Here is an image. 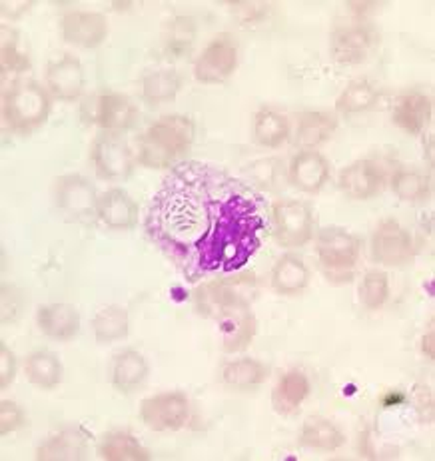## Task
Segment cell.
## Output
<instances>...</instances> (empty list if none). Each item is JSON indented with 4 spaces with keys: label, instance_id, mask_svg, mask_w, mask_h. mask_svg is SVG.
<instances>
[{
    "label": "cell",
    "instance_id": "cell-1",
    "mask_svg": "<svg viewBox=\"0 0 435 461\" xmlns=\"http://www.w3.org/2000/svg\"><path fill=\"white\" fill-rule=\"evenodd\" d=\"M146 232L188 282L226 280L272 234L266 200L249 184L206 162H182L162 180Z\"/></svg>",
    "mask_w": 435,
    "mask_h": 461
},
{
    "label": "cell",
    "instance_id": "cell-2",
    "mask_svg": "<svg viewBox=\"0 0 435 461\" xmlns=\"http://www.w3.org/2000/svg\"><path fill=\"white\" fill-rule=\"evenodd\" d=\"M194 122L188 116L168 114L146 128L138 140V164L146 168H172L192 149Z\"/></svg>",
    "mask_w": 435,
    "mask_h": 461
},
{
    "label": "cell",
    "instance_id": "cell-3",
    "mask_svg": "<svg viewBox=\"0 0 435 461\" xmlns=\"http://www.w3.org/2000/svg\"><path fill=\"white\" fill-rule=\"evenodd\" d=\"M50 110L49 90L34 80H18L5 95V122L18 134H31L42 126L49 120Z\"/></svg>",
    "mask_w": 435,
    "mask_h": 461
},
{
    "label": "cell",
    "instance_id": "cell-4",
    "mask_svg": "<svg viewBox=\"0 0 435 461\" xmlns=\"http://www.w3.org/2000/svg\"><path fill=\"white\" fill-rule=\"evenodd\" d=\"M362 252V240L344 228L330 226L318 232L316 254L331 282H349Z\"/></svg>",
    "mask_w": 435,
    "mask_h": 461
},
{
    "label": "cell",
    "instance_id": "cell-5",
    "mask_svg": "<svg viewBox=\"0 0 435 461\" xmlns=\"http://www.w3.org/2000/svg\"><path fill=\"white\" fill-rule=\"evenodd\" d=\"M272 236L282 248H304L313 238V212L294 198L276 200L270 210Z\"/></svg>",
    "mask_w": 435,
    "mask_h": 461
},
{
    "label": "cell",
    "instance_id": "cell-6",
    "mask_svg": "<svg viewBox=\"0 0 435 461\" xmlns=\"http://www.w3.org/2000/svg\"><path fill=\"white\" fill-rule=\"evenodd\" d=\"M90 160L102 180H126L132 176L136 168V156L118 132L96 136L90 149Z\"/></svg>",
    "mask_w": 435,
    "mask_h": 461
},
{
    "label": "cell",
    "instance_id": "cell-7",
    "mask_svg": "<svg viewBox=\"0 0 435 461\" xmlns=\"http://www.w3.org/2000/svg\"><path fill=\"white\" fill-rule=\"evenodd\" d=\"M218 321L220 334H222V349L226 354H238L252 344V339L258 331V324L252 310H249L248 302L240 298L232 303H226L220 308L214 316Z\"/></svg>",
    "mask_w": 435,
    "mask_h": 461
},
{
    "label": "cell",
    "instance_id": "cell-8",
    "mask_svg": "<svg viewBox=\"0 0 435 461\" xmlns=\"http://www.w3.org/2000/svg\"><path fill=\"white\" fill-rule=\"evenodd\" d=\"M85 118L106 132L131 131L138 120V108L131 98L118 92H102L85 104Z\"/></svg>",
    "mask_w": 435,
    "mask_h": 461
},
{
    "label": "cell",
    "instance_id": "cell-9",
    "mask_svg": "<svg viewBox=\"0 0 435 461\" xmlns=\"http://www.w3.org/2000/svg\"><path fill=\"white\" fill-rule=\"evenodd\" d=\"M190 402L180 392L156 393L140 403V420L154 431H176L186 426Z\"/></svg>",
    "mask_w": 435,
    "mask_h": 461
},
{
    "label": "cell",
    "instance_id": "cell-10",
    "mask_svg": "<svg viewBox=\"0 0 435 461\" xmlns=\"http://www.w3.org/2000/svg\"><path fill=\"white\" fill-rule=\"evenodd\" d=\"M236 67L238 44L230 34H218L194 64V77L202 85H220L234 75Z\"/></svg>",
    "mask_w": 435,
    "mask_h": 461
},
{
    "label": "cell",
    "instance_id": "cell-11",
    "mask_svg": "<svg viewBox=\"0 0 435 461\" xmlns=\"http://www.w3.org/2000/svg\"><path fill=\"white\" fill-rule=\"evenodd\" d=\"M54 196H57V206L62 210V214L70 220L88 222L92 218H98L96 190L80 174L60 176L54 184Z\"/></svg>",
    "mask_w": 435,
    "mask_h": 461
},
{
    "label": "cell",
    "instance_id": "cell-12",
    "mask_svg": "<svg viewBox=\"0 0 435 461\" xmlns=\"http://www.w3.org/2000/svg\"><path fill=\"white\" fill-rule=\"evenodd\" d=\"M413 238L394 218H385L374 230L372 258L384 266H405L413 260Z\"/></svg>",
    "mask_w": 435,
    "mask_h": 461
},
{
    "label": "cell",
    "instance_id": "cell-13",
    "mask_svg": "<svg viewBox=\"0 0 435 461\" xmlns=\"http://www.w3.org/2000/svg\"><path fill=\"white\" fill-rule=\"evenodd\" d=\"M85 68L72 54H62L60 59L52 60L46 68V88L62 103L78 100L85 92Z\"/></svg>",
    "mask_w": 435,
    "mask_h": 461
},
{
    "label": "cell",
    "instance_id": "cell-14",
    "mask_svg": "<svg viewBox=\"0 0 435 461\" xmlns=\"http://www.w3.org/2000/svg\"><path fill=\"white\" fill-rule=\"evenodd\" d=\"M62 41L80 46V49H96L108 36V21L100 13L74 11L60 21Z\"/></svg>",
    "mask_w": 435,
    "mask_h": 461
},
{
    "label": "cell",
    "instance_id": "cell-15",
    "mask_svg": "<svg viewBox=\"0 0 435 461\" xmlns=\"http://www.w3.org/2000/svg\"><path fill=\"white\" fill-rule=\"evenodd\" d=\"M377 42L376 32L364 24H351L331 34V57L340 64L364 62Z\"/></svg>",
    "mask_w": 435,
    "mask_h": 461
},
{
    "label": "cell",
    "instance_id": "cell-16",
    "mask_svg": "<svg viewBox=\"0 0 435 461\" xmlns=\"http://www.w3.org/2000/svg\"><path fill=\"white\" fill-rule=\"evenodd\" d=\"M340 190L351 200H369L384 186V172L372 160H358L340 172Z\"/></svg>",
    "mask_w": 435,
    "mask_h": 461
},
{
    "label": "cell",
    "instance_id": "cell-17",
    "mask_svg": "<svg viewBox=\"0 0 435 461\" xmlns=\"http://www.w3.org/2000/svg\"><path fill=\"white\" fill-rule=\"evenodd\" d=\"M330 162L316 150H302L292 158L288 176L295 188L305 194H318L330 180Z\"/></svg>",
    "mask_w": 435,
    "mask_h": 461
},
{
    "label": "cell",
    "instance_id": "cell-18",
    "mask_svg": "<svg viewBox=\"0 0 435 461\" xmlns=\"http://www.w3.org/2000/svg\"><path fill=\"white\" fill-rule=\"evenodd\" d=\"M98 220L110 230H132L138 222V204L122 188H110L98 196Z\"/></svg>",
    "mask_w": 435,
    "mask_h": 461
},
{
    "label": "cell",
    "instance_id": "cell-19",
    "mask_svg": "<svg viewBox=\"0 0 435 461\" xmlns=\"http://www.w3.org/2000/svg\"><path fill=\"white\" fill-rule=\"evenodd\" d=\"M36 321L44 336L59 342H70L80 330V313L70 303H49L41 306L36 313Z\"/></svg>",
    "mask_w": 435,
    "mask_h": 461
},
{
    "label": "cell",
    "instance_id": "cell-20",
    "mask_svg": "<svg viewBox=\"0 0 435 461\" xmlns=\"http://www.w3.org/2000/svg\"><path fill=\"white\" fill-rule=\"evenodd\" d=\"M392 118L403 132L420 136L431 120V100L421 92H405L397 98Z\"/></svg>",
    "mask_w": 435,
    "mask_h": 461
},
{
    "label": "cell",
    "instance_id": "cell-21",
    "mask_svg": "<svg viewBox=\"0 0 435 461\" xmlns=\"http://www.w3.org/2000/svg\"><path fill=\"white\" fill-rule=\"evenodd\" d=\"M88 454V433L82 428L62 429L36 451V459H85Z\"/></svg>",
    "mask_w": 435,
    "mask_h": 461
},
{
    "label": "cell",
    "instance_id": "cell-22",
    "mask_svg": "<svg viewBox=\"0 0 435 461\" xmlns=\"http://www.w3.org/2000/svg\"><path fill=\"white\" fill-rule=\"evenodd\" d=\"M310 270L300 256L284 254L274 264L272 270V288L282 296H298L308 288Z\"/></svg>",
    "mask_w": 435,
    "mask_h": 461
},
{
    "label": "cell",
    "instance_id": "cell-23",
    "mask_svg": "<svg viewBox=\"0 0 435 461\" xmlns=\"http://www.w3.org/2000/svg\"><path fill=\"white\" fill-rule=\"evenodd\" d=\"M310 395V380L308 375L292 370L284 374L280 380H277L274 393H272V403L274 410L282 416H292V413L302 408V403L308 400Z\"/></svg>",
    "mask_w": 435,
    "mask_h": 461
},
{
    "label": "cell",
    "instance_id": "cell-24",
    "mask_svg": "<svg viewBox=\"0 0 435 461\" xmlns=\"http://www.w3.org/2000/svg\"><path fill=\"white\" fill-rule=\"evenodd\" d=\"M338 128V120L320 110H310V113L300 114L298 131H295V144L302 150H316L318 146L326 144L334 136Z\"/></svg>",
    "mask_w": 435,
    "mask_h": 461
},
{
    "label": "cell",
    "instance_id": "cell-25",
    "mask_svg": "<svg viewBox=\"0 0 435 461\" xmlns=\"http://www.w3.org/2000/svg\"><path fill=\"white\" fill-rule=\"evenodd\" d=\"M148 377L146 357L136 349H124L114 357L113 364V384L118 392L132 393Z\"/></svg>",
    "mask_w": 435,
    "mask_h": 461
},
{
    "label": "cell",
    "instance_id": "cell-26",
    "mask_svg": "<svg viewBox=\"0 0 435 461\" xmlns=\"http://www.w3.org/2000/svg\"><path fill=\"white\" fill-rule=\"evenodd\" d=\"M302 446L316 451H338L346 444V436L334 421L326 418H308L300 431Z\"/></svg>",
    "mask_w": 435,
    "mask_h": 461
},
{
    "label": "cell",
    "instance_id": "cell-27",
    "mask_svg": "<svg viewBox=\"0 0 435 461\" xmlns=\"http://www.w3.org/2000/svg\"><path fill=\"white\" fill-rule=\"evenodd\" d=\"M267 374H270V370H267V366L262 364L260 359L242 357L236 359V362H230L224 370H222V382L228 387H232V390L246 392L262 385Z\"/></svg>",
    "mask_w": 435,
    "mask_h": 461
},
{
    "label": "cell",
    "instance_id": "cell-28",
    "mask_svg": "<svg viewBox=\"0 0 435 461\" xmlns=\"http://www.w3.org/2000/svg\"><path fill=\"white\" fill-rule=\"evenodd\" d=\"M290 136V120L274 108L258 110L254 116V140L264 149H277Z\"/></svg>",
    "mask_w": 435,
    "mask_h": 461
},
{
    "label": "cell",
    "instance_id": "cell-29",
    "mask_svg": "<svg viewBox=\"0 0 435 461\" xmlns=\"http://www.w3.org/2000/svg\"><path fill=\"white\" fill-rule=\"evenodd\" d=\"M24 374H26V380H29L32 385L49 392V390H54V387H57L62 380V364L52 352L39 349V352H34L26 357Z\"/></svg>",
    "mask_w": 435,
    "mask_h": 461
},
{
    "label": "cell",
    "instance_id": "cell-30",
    "mask_svg": "<svg viewBox=\"0 0 435 461\" xmlns=\"http://www.w3.org/2000/svg\"><path fill=\"white\" fill-rule=\"evenodd\" d=\"M92 330L98 344H113L118 339H124L131 330V320L128 312L120 306L102 308L95 320H92Z\"/></svg>",
    "mask_w": 435,
    "mask_h": 461
},
{
    "label": "cell",
    "instance_id": "cell-31",
    "mask_svg": "<svg viewBox=\"0 0 435 461\" xmlns=\"http://www.w3.org/2000/svg\"><path fill=\"white\" fill-rule=\"evenodd\" d=\"M98 454L106 461H146L150 459L148 449L138 444V439L131 433L114 431L104 436L100 441Z\"/></svg>",
    "mask_w": 435,
    "mask_h": 461
},
{
    "label": "cell",
    "instance_id": "cell-32",
    "mask_svg": "<svg viewBox=\"0 0 435 461\" xmlns=\"http://www.w3.org/2000/svg\"><path fill=\"white\" fill-rule=\"evenodd\" d=\"M182 88V77L176 70H156L148 72L142 80V98L148 104L170 103Z\"/></svg>",
    "mask_w": 435,
    "mask_h": 461
},
{
    "label": "cell",
    "instance_id": "cell-33",
    "mask_svg": "<svg viewBox=\"0 0 435 461\" xmlns=\"http://www.w3.org/2000/svg\"><path fill=\"white\" fill-rule=\"evenodd\" d=\"M377 98L379 95L374 85H369L367 80H356L338 96L336 108L341 114H359L374 108Z\"/></svg>",
    "mask_w": 435,
    "mask_h": 461
},
{
    "label": "cell",
    "instance_id": "cell-34",
    "mask_svg": "<svg viewBox=\"0 0 435 461\" xmlns=\"http://www.w3.org/2000/svg\"><path fill=\"white\" fill-rule=\"evenodd\" d=\"M392 192L403 202H421L430 196L431 182L418 170H397L392 178Z\"/></svg>",
    "mask_w": 435,
    "mask_h": 461
},
{
    "label": "cell",
    "instance_id": "cell-35",
    "mask_svg": "<svg viewBox=\"0 0 435 461\" xmlns=\"http://www.w3.org/2000/svg\"><path fill=\"white\" fill-rule=\"evenodd\" d=\"M194 41H196V23L190 16H176L166 26V36H164V44L166 50L172 57H182L186 54Z\"/></svg>",
    "mask_w": 435,
    "mask_h": 461
},
{
    "label": "cell",
    "instance_id": "cell-36",
    "mask_svg": "<svg viewBox=\"0 0 435 461\" xmlns=\"http://www.w3.org/2000/svg\"><path fill=\"white\" fill-rule=\"evenodd\" d=\"M390 298V278L382 270H369L359 284V302L367 310H379Z\"/></svg>",
    "mask_w": 435,
    "mask_h": 461
},
{
    "label": "cell",
    "instance_id": "cell-37",
    "mask_svg": "<svg viewBox=\"0 0 435 461\" xmlns=\"http://www.w3.org/2000/svg\"><path fill=\"white\" fill-rule=\"evenodd\" d=\"M0 68H3V75L8 72H26L31 68V59L29 54L21 50L18 46V39L14 31H8V26H3V49H0Z\"/></svg>",
    "mask_w": 435,
    "mask_h": 461
},
{
    "label": "cell",
    "instance_id": "cell-38",
    "mask_svg": "<svg viewBox=\"0 0 435 461\" xmlns=\"http://www.w3.org/2000/svg\"><path fill=\"white\" fill-rule=\"evenodd\" d=\"M26 416L24 410L16 402L3 400L0 402V436H8L24 426Z\"/></svg>",
    "mask_w": 435,
    "mask_h": 461
},
{
    "label": "cell",
    "instance_id": "cell-39",
    "mask_svg": "<svg viewBox=\"0 0 435 461\" xmlns=\"http://www.w3.org/2000/svg\"><path fill=\"white\" fill-rule=\"evenodd\" d=\"M16 375V359L14 354L3 342L0 344V390H6L14 382Z\"/></svg>",
    "mask_w": 435,
    "mask_h": 461
},
{
    "label": "cell",
    "instance_id": "cell-40",
    "mask_svg": "<svg viewBox=\"0 0 435 461\" xmlns=\"http://www.w3.org/2000/svg\"><path fill=\"white\" fill-rule=\"evenodd\" d=\"M230 6L234 8L240 23L244 24L258 23L266 14V5L262 3H230Z\"/></svg>",
    "mask_w": 435,
    "mask_h": 461
},
{
    "label": "cell",
    "instance_id": "cell-41",
    "mask_svg": "<svg viewBox=\"0 0 435 461\" xmlns=\"http://www.w3.org/2000/svg\"><path fill=\"white\" fill-rule=\"evenodd\" d=\"M415 405H418V413H420V420L430 423L433 420V395L431 390L425 385H415Z\"/></svg>",
    "mask_w": 435,
    "mask_h": 461
},
{
    "label": "cell",
    "instance_id": "cell-42",
    "mask_svg": "<svg viewBox=\"0 0 435 461\" xmlns=\"http://www.w3.org/2000/svg\"><path fill=\"white\" fill-rule=\"evenodd\" d=\"M32 5L34 3H26V0H21V3H0V11H3L5 18H8V21L13 23L29 13Z\"/></svg>",
    "mask_w": 435,
    "mask_h": 461
},
{
    "label": "cell",
    "instance_id": "cell-43",
    "mask_svg": "<svg viewBox=\"0 0 435 461\" xmlns=\"http://www.w3.org/2000/svg\"><path fill=\"white\" fill-rule=\"evenodd\" d=\"M359 451H362V456L366 457H376L372 439H369V431H364V436H359Z\"/></svg>",
    "mask_w": 435,
    "mask_h": 461
},
{
    "label": "cell",
    "instance_id": "cell-44",
    "mask_svg": "<svg viewBox=\"0 0 435 461\" xmlns=\"http://www.w3.org/2000/svg\"><path fill=\"white\" fill-rule=\"evenodd\" d=\"M405 402V395L402 392H390L385 395V398L382 400L384 408H392V405H400Z\"/></svg>",
    "mask_w": 435,
    "mask_h": 461
},
{
    "label": "cell",
    "instance_id": "cell-45",
    "mask_svg": "<svg viewBox=\"0 0 435 461\" xmlns=\"http://www.w3.org/2000/svg\"><path fill=\"white\" fill-rule=\"evenodd\" d=\"M421 349H423V354L428 356V359H433V357H435V354H433V330H430L428 334L423 336V339H421Z\"/></svg>",
    "mask_w": 435,
    "mask_h": 461
},
{
    "label": "cell",
    "instance_id": "cell-46",
    "mask_svg": "<svg viewBox=\"0 0 435 461\" xmlns=\"http://www.w3.org/2000/svg\"><path fill=\"white\" fill-rule=\"evenodd\" d=\"M348 6L358 14H366L367 11H376L377 3H349Z\"/></svg>",
    "mask_w": 435,
    "mask_h": 461
}]
</instances>
